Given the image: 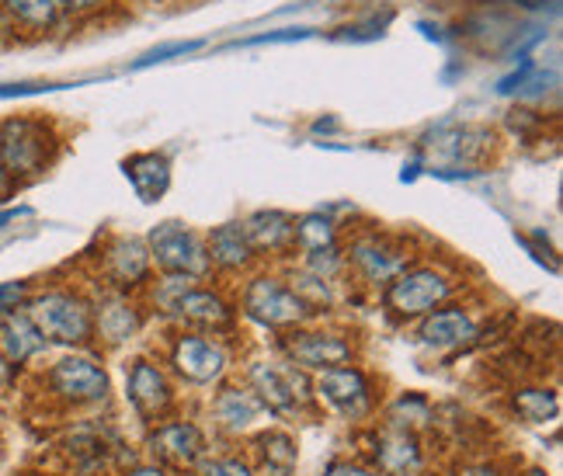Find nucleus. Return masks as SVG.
<instances>
[{
  "label": "nucleus",
  "instance_id": "nucleus-1",
  "mask_svg": "<svg viewBox=\"0 0 563 476\" xmlns=\"http://www.w3.org/2000/svg\"><path fill=\"white\" fill-rule=\"evenodd\" d=\"M410 265H415V247H410L407 236L400 233L365 230V233H355L349 247H344V268L355 272L365 286L386 289Z\"/></svg>",
  "mask_w": 563,
  "mask_h": 476
},
{
  "label": "nucleus",
  "instance_id": "nucleus-2",
  "mask_svg": "<svg viewBox=\"0 0 563 476\" xmlns=\"http://www.w3.org/2000/svg\"><path fill=\"white\" fill-rule=\"evenodd\" d=\"M456 292V278L435 265H410L394 283L383 289L386 310L400 320H421L431 310H439Z\"/></svg>",
  "mask_w": 563,
  "mask_h": 476
},
{
  "label": "nucleus",
  "instance_id": "nucleus-3",
  "mask_svg": "<svg viewBox=\"0 0 563 476\" xmlns=\"http://www.w3.org/2000/svg\"><path fill=\"white\" fill-rule=\"evenodd\" d=\"M29 317L38 328V334L46 337V344H88L95 337V310L91 302L67 292V289H53L42 292L29 302Z\"/></svg>",
  "mask_w": 563,
  "mask_h": 476
},
{
  "label": "nucleus",
  "instance_id": "nucleus-4",
  "mask_svg": "<svg viewBox=\"0 0 563 476\" xmlns=\"http://www.w3.org/2000/svg\"><path fill=\"white\" fill-rule=\"evenodd\" d=\"M56 133L49 122L18 115L0 125V164H4L14 178H32L46 170L56 157Z\"/></svg>",
  "mask_w": 563,
  "mask_h": 476
},
{
  "label": "nucleus",
  "instance_id": "nucleus-5",
  "mask_svg": "<svg viewBox=\"0 0 563 476\" xmlns=\"http://www.w3.org/2000/svg\"><path fill=\"white\" fill-rule=\"evenodd\" d=\"M241 307L254 323L272 331L302 328L313 317V310L299 299V292L278 275H254L241 296Z\"/></svg>",
  "mask_w": 563,
  "mask_h": 476
},
{
  "label": "nucleus",
  "instance_id": "nucleus-6",
  "mask_svg": "<svg viewBox=\"0 0 563 476\" xmlns=\"http://www.w3.org/2000/svg\"><path fill=\"white\" fill-rule=\"evenodd\" d=\"M146 247H150V262H154L164 275H188L195 283H202V278L212 272L206 236H199L191 226H185L178 220H167L150 230Z\"/></svg>",
  "mask_w": 563,
  "mask_h": 476
},
{
  "label": "nucleus",
  "instance_id": "nucleus-7",
  "mask_svg": "<svg viewBox=\"0 0 563 476\" xmlns=\"http://www.w3.org/2000/svg\"><path fill=\"white\" fill-rule=\"evenodd\" d=\"M251 389L257 394V400L265 403V410H275V414H299V407L310 400V383L302 376V369L286 362H254L247 369Z\"/></svg>",
  "mask_w": 563,
  "mask_h": 476
},
{
  "label": "nucleus",
  "instance_id": "nucleus-8",
  "mask_svg": "<svg viewBox=\"0 0 563 476\" xmlns=\"http://www.w3.org/2000/svg\"><path fill=\"white\" fill-rule=\"evenodd\" d=\"M49 389L70 407L84 403H101L108 397V373L95 358L67 355L49 369Z\"/></svg>",
  "mask_w": 563,
  "mask_h": 476
},
{
  "label": "nucleus",
  "instance_id": "nucleus-9",
  "mask_svg": "<svg viewBox=\"0 0 563 476\" xmlns=\"http://www.w3.org/2000/svg\"><path fill=\"white\" fill-rule=\"evenodd\" d=\"M286 355L292 358L296 369H317V373H328V369H341V365H352V341H344L341 334L331 331H292L286 334Z\"/></svg>",
  "mask_w": 563,
  "mask_h": 476
},
{
  "label": "nucleus",
  "instance_id": "nucleus-10",
  "mask_svg": "<svg viewBox=\"0 0 563 476\" xmlns=\"http://www.w3.org/2000/svg\"><path fill=\"white\" fill-rule=\"evenodd\" d=\"M313 389L320 400H328L344 418H365L373 407V383L358 365H341V369L320 373Z\"/></svg>",
  "mask_w": 563,
  "mask_h": 476
},
{
  "label": "nucleus",
  "instance_id": "nucleus-11",
  "mask_svg": "<svg viewBox=\"0 0 563 476\" xmlns=\"http://www.w3.org/2000/svg\"><path fill=\"white\" fill-rule=\"evenodd\" d=\"M170 365L188 383H212L227 373V348L206 334H181L170 348Z\"/></svg>",
  "mask_w": 563,
  "mask_h": 476
},
{
  "label": "nucleus",
  "instance_id": "nucleus-12",
  "mask_svg": "<svg viewBox=\"0 0 563 476\" xmlns=\"http://www.w3.org/2000/svg\"><path fill=\"white\" fill-rule=\"evenodd\" d=\"M101 268H104V278L108 286L115 292H125V289H136L150 278V247L140 236H115L112 244L104 247V257H101Z\"/></svg>",
  "mask_w": 563,
  "mask_h": 476
},
{
  "label": "nucleus",
  "instance_id": "nucleus-13",
  "mask_svg": "<svg viewBox=\"0 0 563 476\" xmlns=\"http://www.w3.org/2000/svg\"><path fill=\"white\" fill-rule=\"evenodd\" d=\"M125 397L146 421H157L167 414L170 403H175V389H170L167 376L154 362H136L125 379Z\"/></svg>",
  "mask_w": 563,
  "mask_h": 476
},
{
  "label": "nucleus",
  "instance_id": "nucleus-14",
  "mask_svg": "<svg viewBox=\"0 0 563 476\" xmlns=\"http://www.w3.org/2000/svg\"><path fill=\"white\" fill-rule=\"evenodd\" d=\"M421 344L435 352H456L476 337V320L463 307H439L421 317Z\"/></svg>",
  "mask_w": 563,
  "mask_h": 476
},
{
  "label": "nucleus",
  "instance_id": "nucleus-15",
  "mask_svg": "<svg viewBox=\"0 0 563 476\" xmlns=\"http://www.w3.org/2000/svg\"><path fill=\"white\" fill-rule=\"evenodd\" d=\"M431 150H439V154L445 160L463 164V170H470V164L476 160H484L490 154V146H494V133L484 125H439L435 129V143H424Z\"/></svg>",
  "mask_w": 563,
  "mask_h": 476
},
{
  "label": "nucleus",
  "instance_id": "nucleus-16",
  "mask_svg": "<svg viewBox=\"0 0 563 476\" xmlns=\"http://www.w3.org/2000/svg\"><path fill=\"white\" fill-rule=\"evenodd\" d=\"M154 452L161 460L175 463V466H195L206 460V435L199 424L191 421H167L154 431L150 439Z\"/></svg>",
  "mask_w": 563,
  "mask_h": 476
},
{
  "label": "nucleus",
  "instance_id": "nucleus-17",
  "mask_svg": "<svg viewBox=\"0 0 563 476\" xmlns=\"http://www.w3.org/2000/svg\"><path fill=\"white\" fill-rule=\"evenodd\" d=\"M175 313L206 331H227L236 320V310L230 307V299L223 292H212V289L199 286V283L181 292V299L175 302Z\"/></svg>",
  "mask_w": 563,
  "mask_h": 476
},
{
  "label": "nucleus",
  "instance_id": "nucleus-18",
  "mask_svg": "<svg viewBox=\"0 0 563 476\" xmlns=\"http://www.w3.org/2000/svg\"><path fill=\"white\" fill-rule=\"evenodd\" d=\"M254 254H286L292 251V226L296 215L282 209H257L241 223Z\"/></svg>",
  "mask_w": 563,
  "mask_h": 476
},
{
  "label": "nucleus",
  "instance_id": "nucleus-19",
  "mask_svg": "<svg viewBox=\"0 0 563 476\" xmlns=\"http://www.w3.org/2000/svg\"><path fill=\"white\" fill-rule=\"evenodd\" d=\"M122 170L129 185H133L136 199L140 202H157L161 195L170 188V160L164 154H157V150H143V154H133L122 160Z\"/></svg>",
  "mask_w": 563,
  "mask_h": 476
},
{
  "label": "nucleus",
  "instance_id": "nucleus-20",
  "mask_svg": "<svg viewBox=\"0 0 563 476\" xmlns=\"http://www.w3.org/2000/svg\"><path fill=\"white\" fill-rule=\"evenodd\" d=\"M206 251H209V265L216 272H227V275H236L254 265V251L244 236V226L241 223H223L216 226L209 236H206Z\"/></svg>",
  "mask_w": 563,
  "mask_h": 476
},
{
  "label": "nucleus",
  "instance_id": "nucleus-21",
  "mask_svg": "<svg viewBox=\"0 0 563 476\" xmlns=\"http://www.w3.org/2000/svg\"><path fill=\"white\" fill-rule=\"evenodd\" d=\"M421 463H424V456H421L415 431L386 428L376 439V466L383 476H410L415 469H421Z\"/></svg>",
  "mask_w": 563,
  "mask_h": 476
},
{
  "label": "nucleus",
  "instance_id": "nucleus-22",
  "mask_svg": "<svg viewBox=\"0 0 563 476\" xmlns=\"http://www.w3.org/2000/svg\"><path fill=\"white\" fill-rule=\"evenodd\" d=\"M91 310H95V334H101L104 341H129L136 331H140V310H136V302H129L125 292H108L104 299L91 302Z\"/></svg>",
  "mask_w": 563,
  "mask_h": 476
},
{
  "label": "nucleus",
  "instance_id": "nucleus-23",
  "mask_svg": "<svg viewBox=\"0 0 563 476\" xmlns=\"http://www.w3.org/2000/svg\"><path fill=\"white\" fill-rule=\"evenodd\" d=\"M42 348H46V337L38 334V328L32 323L29 313L0 317V355H4L11 365H25Z\"/></svg>",
  "mask_w": 563,
  "mask_h": 476
},
{
  "label": "nucleus",
  "instance_id": "nucleus-24",
  "mask_svg": "<svg viewBox=\"0 0 563 476\" xmlns=\"http://www.w3.org/2000/svg\"><path fill=\"white\" fill-rule=\"evenodd\" d=\"M212 414L227 431H247L257 418L265 414V403L257 400L251 386H227L212 403Z\"/></svg>",
  "mask_w": 563,
  "mask_h": 476
},
{
  "label": "nucleus",
  "instance_id": "nucleus-25",
  "mask_svg": "<svg viewBox=\"0 0 563 476\" xmlns=\"http://www.w3.org/2000/svg\"><path fill=\"white\" fill-rule=\"evenodd\" d=\"M292 247H299L302 257L317 254V251H328V247H338V220L323 212V209L299 215L296 226H292Z\"/></svg>",
  "mask_w": 563,
  "mask_h": 476
},
{
  "label": "nucleus",
  "instance_id": "nucleus-26",
  "mask_svg": "<svg viewBox=\"0 0 563 476\" xmlns=\"http://www.w3.org/2000/svg\"><path fill=\"white\" fill-rule=\"evenodd\" d=\"M518 418L529 421V424H550L556 421L560 414V397L556 389H547V386H529V389H515L511 397Z\"/></svg>",
  "mask_w": 563,
  "mask_h": 476
},
{
  "label": "nucleus",
  "instance_id": "nucleus-27",
  "mask_svg": "<svg viewBox=\"0 0 563 476\" xmlns=\"http://www.w3.org/2000/svg\"><path fill=\"white\" fill-rule=\"evenodd\" d=\"M254 445H257V456H262V466L272 476H292L299 452H296V442L286 435V431H265Z\"/></svg>",
  "mask_w": 563,
  "mask_h": 476
},
{
  "label": "nucleus",
  "instance_id": "nucleus-28",
  "mask_svg": "<svg viewBox=\"0 0 563 476\" xmlns=\"http://www.w3.org/2000/svg\"><path fill=\"white\" fill-rule=\"evenodd\" d=\"M0 8H4L18 25L35 29V32H46L59 21L56 0H0Z\"/></svg>",
  "mask_w": 563,
  "mask_h": 476
},
{
  "label": "nucleus",
  "instance_id": "nucleus-29",
  "mask_svg": "<svg viewBox=\"0 0 563 476\" xmlns=\"http://www.w3.org/2000/svg\"><path fill=\"white\" fill-rule=\"evenodd\" d=\"M431 421V407L424 397L418 394H404L394 407H389V428H404V431H415L421 424Z\"/></svg>",
  "mask_w": 563,
  "mask_h": 476
},
{
  "label": "nucleus",
  "instance_id": "nucleus-30",
  "mask_svg": "<svg viewBox=\"0 0 563 476\" xmlns=\"http://www.w3.org/2000/svg\"><path fill=\"white\" fill-rule=\"evenodd\" d=\"M206 46L202 38H175V42H161V46L146 49L136 63L133 70H146V67H157V63H167V59H178V56H191Z\"/></svg>",
  "mask_w": 563,
  "mask_h": 476
},
{
  "label": "nucleus",
  "instance_id": "nucleus-31",
  "mask_svg": "<svg viewBox=\"0 0 563 476\" xmlns=\"http://www.w3.org/2000/svg\"><path fill=\"white\" fill-rule=\"evenodd\" d=\"M394 18H397V11H394V8H383V14H379V11H373V14H365L362 21H352V25H344V29H341V38H352V42L383 38V35H386V29L394 25Z\"/></svg>",
  "mask_w": 563,
  "mask_h": 476
},
{
  "label": "nucleus",
  "instance_id": "nucleus-32",
  "mask_svg": "<svg viewBox=\"0 0 563 476\" xmlns=\"http://www.w3.org/2000/svg\"><path fill=\"white\" fill-rule=\"evenodd\" d=\"M317 29H307V25H289V29H272V32H262V35H251V38H241V42H233V46H289V42H307L313 38Z\"/></svg>",
  "mask_w": 563,
  "mask_h": 476
},
{
  "label": "nucleus",
  "instance_id": "nucleus-33",
  "mask_svg": "<svg viewBox=\"0 0 563 476\" xmlns=\"http://www.w3.org/2000/svg\"><path fill=\"white\" fill-rule=\"evenodd\" d=\"M191 286H195V278H188V275H164V283H157V289H154L157 310L175 313V302H178L181 292L191 289Z\"/></svg>",
  "mask_w": 563,
  "mask_h": 476
},
{
  "label": "nucleus",
  "instance_id": "nucleus-34",
  "mask_svg": "<svg viewBox=\"0 0 563 476\" xmlns=\"http://www.w3.org/2000/svg\"><path fill=\"white\" fill-rule=\"evenodd\" d=\"M29 283L25 278H11V283H0V317L18 313L29 302Z\"/></svg>",
  "mask_w": 563,
  "mask_h": 476
},
{
  "label": "nucleus",
  "instance_id": "nucleus-35",
  "mask_svg": "<svg viewBox=\"0 0 563 476\" xmlns=\"http://www.w3.org/2000/svg\"><path fill=\"white\" fill-rule=\"evenodd\" d=\"M508 125H511L515 136L529 140L532 129H547V119L539 112H529V108H515V112H508Z\"/></svg>",
  "mask_w": 563,
  "mask_h": 476
},
{
  "label": "nucleus",
  "instance_id": "nucleus-36",
  "mask_svg": "<svg viewBox=\"0 0 563 476\" xmlns=\"http://www.w3.org/2000/svg\"><path fill=\"white\" fill-rule=\"evenodd\" d=\"M202 476H254V469L241 460H209L202 463Z\"/></svg>",
  "mask_w": 563,
  "mask_h": 476
},
{
  "label": "nucleus",
  "instance_id": "nucleus-37",
  "mask_svg": "<svg viewBox=\"0 0 563 476\" xmlns=\"http://www.w3.org/2000/svg\"><path fill=\"white\" fill-rule=\"evenodd\" d=\"M108 0H56V11L59 14H74V18H84V14H95V11H104Z\"/></svg>",
  "mask_w": 563,
  "mask_h": 476
},
{
  "label": "nucleus",
  "instance_id": "nucleus-38",
  "mask_svg": "<svg viewBox=\"0 0 563 476\" xmlns=\"http://www.w3.org/2000/svg\"><path fill=\"white\" fill-rule=\"evenodd\" d=\"M56 84H35V80H25V84H0V101L4 98H25V95H42V91H53Z\"/></svg>",
  "mask_w": 563,
  "mask_h": 476
},
{
  "label": "nucleus",
  "instance_id": "nucleus-39",
  "mask_svg": "<svg viewBox=\"0 0 563 476\" xmlns=\"http://www.w3.org/2000/svg\"><path fill=\"white\" fill-rule=\"evenodd\" d=\"M323 476H383L379 469H369L362 463H349V460H334L328 469H323Z\"/></svg>",
  "mask_w": 563,
  "mask_h": 476
},
{
  "label": "nucleus",
  "instance_id": "nucleus-40",
  "mask_svg": "<svg viewBox=\"0 0 563 476\" xmlns=\"http://www.w3.org/2000/svg\"><path fill=\"white\" fill-rule=\"evenodd\" d=\"M122 476H167V469L157 466V463H140V466H133V469H125Z\"/></svg>",
  "mask_w": 563,
  "mask_h": 476
},
{
  "label": "nucleus",
  "instance_id": "nucleus-41",
  "mask_svg": "<svg viewBox=\"0 0 563 476\" xmlns=\"http://www.w3.org/2000/svg\"><path fill=\"white\" fill-rule=\"evenodd\" d=\"M11 191H14V175H11L4 164H0V202H8Z\"/></svg>",
  "mask_w": 563,
  "mask_h": 476
},
{
  "label": "nucleus",
  "instance_id": "nucleus-42",
  "mask_svg": "<svg viewBox=\"0 0 563 476\" xmlns=\"http://www.w3.org/2000/svg\"><path fill=\"white\" fill-rule=\"evenodd\" d=\"M14 369H18V365H11L4 355H0V389L11 386V379H14Z\"/></svg>",
  "mask_w": 563,
  "mask_h": 476
},
{
  "label": "nucleus",
  "instance_id": "nucleus-43",
  "mask_svg": "<svg viewBox=\"0 0 563 476\" xmlns=\"http://www.w3.org/2000/svg\"><path fill=\"white\" fill-rule=\"evenodd\" d=\"M418 29H421V32H424V38H431V42H445L442 29H439V25H431V21H418Z\"/></svg>",
  "mask_w": 563,
  "mask_h": 476
},
{
  "label": "nucleus",
  "instance_id": "nucleus-44",
  "mask_svg": "<svg viewBox=\"0 0 563 476\" xmlns=\"http://www.w3.org/2000/svg\"><path fill=\"white\" fill-rule=\"evenodd\" d=\"M18 215H29V209H8V212H0V230H4L8 223H14Z\"/></svg>",
  "mask_w": 563,
  "mask_h": 476
},
{
  "label": "nucleus",
  "instance_id": "nucleus-45",
  "mask_svg": "<svg viewBox=\"0 0 563 476\" xmlns=\"http://www.w3.org/2000/svg\"><path fill=\"white\" fill-rule=\"evenodd\" d=\"M334 129H338L334 119H320V122H313V133H334Z\"/></svg>",
  "mask_w": 563,
  "mask_h": 476
},
{
  "label": "nucleus",
  "instance_id": "nucleus-46",
  "mask_svg": "<svg viewBox=\"0 0 563 476\" xmlns=\"http://www.w3.org/2000/svg\"><path fill=\"white\" fill-rule=\"evenodd\" d=\"M497 4H515V8H539V4H547V0H497Z\"/></svg>",
  "mask_w": 563,
  "mask_h": 476
},
{
  "label": "nucleus",
  "instance_id": "nucleus-47",
  "mask_svg": "<svg viewBox=\"0 0 563 476\" xmlns=\"http://www.w3.org/2000/svg\"><path fill=\"white\" fill-rule=\"evenodd\" d=\"M526 476H547V473H543V469H529Z\"/></svg>",
  "mask_w": 563,
  "mask_h": 476
}]
</instances>
